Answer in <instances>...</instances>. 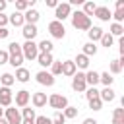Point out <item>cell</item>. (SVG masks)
I'll use <instances>...</instances> for the list:
<instances>
[{"mask_svg":"<svg viewBox=\"0 0 124 124\" xmlns=\"http://www.w3.org/2000/svg\"><path fill=\"white\" fill-rule=\"evenodd\" d=\"M85 83H87L89 87H95V85L99 83V74H97L95 70H89V72H85Z\"/></svg>","mask_w":124,"mask_h":124,"instance_id":"obj_23","label":"cell"},{"mask_svg":"<svg viewBox=\"0 0 124 124\" xmlns=\"http://www.w3.org/2000/svg\"><path fill=\"white\" fill-rule=\"evenodd\" d=\"M112 81H114V78H112L108 72H105V74H99V83H103L105 87H110V85H112Z\"/></svg>","mask_w":124,"mask_h":124,"instance_id":"obj_28","label":"cell"},{"mask_svg":"<svg viewBox=\"0 0 124 124\" xmlns=\"http://www.w3.org/2000/svg\"><path fill=\"white\" fill-rule=\"evenodd\" d=\"M122 68H124V58H116V60H110V64H108L110 76H116V74H120V72H122Z\"/></svg>","mask_w":124,"mask_h":124,"instance_id":"obj_17","label":"cell"},{"mask_svg":"<svg viewBox=\"0 0 124 124\" xmlns=\"http://www.w3.org/2000/svg\"><path fill=\"white\" fill-rule=\"evenodd\" d=\"M114 89L112 87H105L103 91H99V99H101V103H112L114 101Z\"/></svg>","mask_w":124,"mask_h":124,"instance_id":"obj_14","label":"cell"},{"mask_svg":"<svg viewBox=\"0 0 124 124\" xmlns=\"http://www.w3.org/2000/svg\"><path fill=\"white\" fill-rule=\"evenodd\" d=\"M8 64H12L14 68H21V64H23L21 45H19V43H16V41L8 45Z\"/></svg>","mask_w":124,"mask_h":124,"instance_id":"obj_1","label":"cell"},{"mask_svg":"<svg viewBox=\"0 0 124 124\" xmlns=\"http://www.w3.org/2000/svg\"><path fill=\"white\" fill-rule=\"evenodd\" d=\"M74 64H76V68L87 70V68H89V58H87L85 54H78V56H76V60H74Z\"/></svg>","mask_w":124,"mask_h":124,"instance_id":"obj_24","label":"cell"},{"mask_svg":"<svg viewBox=\"0 0 124 124\" xmlns=\"http://www.w3.org/2000/svg\"><path fill=\"white\" fill-rule=\"evenodd\" d=\"M56 12H54V16H56V21H64L66 17H70L72 16V6L68 4V2H62V4H58L56 8H54Z\"/></svg>","mask_w":124,"mask_h":124,"instance_id":"obj_6","label":"cell"},{"mask_svg":"<svg viewBox=\"0 0 124 124\" xmlns=\"http://www.w3.org/2000/svg\"><path fill=\"white\" fill-rule=\"evenodd\" d=\"M21 33H23L25 41H33V39L37 37V33H39V31H37V25H29V23H25Z\"/></svg>","mask_w":124,"mask_h":124,"instance_id":"obj_15","label":"cell"},{"mask_svg":"<svg viewBox=\"0 0 124 124\" xmlns=\"http://www.w3.org/2000/svg\"><path fill=\"white\" fill-rule=\"evenodd\" d=\"M83 124H99V122H97L95 118H85V120H83Z\"/></svg>","mask_w":124,"mask_h":124,"instance_id":"obj_48","label":"cell"},{"mask_svg":"<svg viewBox=\"0 0 124 124\" xmlns=\"http://www.w3.org/2000/svg\"><path fill=\"white\" fill-rule=\"evenodd\" d=\"M89 103V108H93V110H101L103 108V103H101V99L97 97V99H91V101H87Z\"/></svg>","mask_w":124,"mask_h":124,"instance_id":"obj_38","label":"cell"},{"mask_svg":"<svg viewBox=\"0 0 124 124\" xmlns=\"http://www.w3.org/2000/svg\"><path fill=\"white\" fill-rule=\"evenodd\" d=\"M62 114H64V118H76L78 116V107H66L64 110H62Z\"/></svg>","mask_w":124,"mask_h":124,"instance_id":"obj_34","label":"cell"},{"mask_svg":"<svg viewBox=\"0 0 124 124\" xmlns=\"http://www.w3.org/2000/svg\"><path fill=\"white\" fill-rule=\"evenodd\" d=\"M48 31H50V35H52L54 39H64V35H66L64 23H60V21H56V19L48 23Z\"/></svg>","mask_w":124,"mask_h":124,"instance_id":"obj_7","label":"cell"},{"mask_svg":"<svg viewBox=\"0 0 124 124\" xmlns=\"http://www.w3.org/2000/svg\"><path fill=\"white\" fill-rule=\"evenodd\" d=\"M70 17H72V25H74L78 31H89V29H91V19H89L81 10H76Z\"/></svg>","mask_w":124,"mask_h":124,"instance_id":"obj_2","label":"cell"},{"mask_svg":"<svg viewBox=\"0 0 124 124\" xmlns=\"http://www.w3.org/2000/svg\"><path fill=\"white\" fill-rule=\"evenodd\" d=\"M2 116H4V108L0 107V118H2Z\"/></svg>","mask_w":124,"mask_h":124,"instance_id":"obj_51","label":"cell"},{"mask_svg":"<svg viewBox=\"0 0 124 124\" xmlns=\"http://www.w3.org/2000/svg\"><path fill=\"white\" fill-rule=\"evenodd\" d=\"M21 124H35V120H27V118H21Z\"/></svg>","mask_w":124,"mask_h":124,"instance_id":"obj_49","label":"cell"},{"mask_svg":"<svg viewBox=\"0 0 124 124\" xmlns=\"http://www.w3.org/2000/svg\"><path fill=\"white\" fill-rule=\"evenodd\" d=\"M95 8H97V4H95V2H83V10H81V12L89 17V16H93V14H95Z\"/></svg>","mask_w":124,"mask_h":124,"instance_id":"obj_30","label":"cell"},{"mask_svg":"<svg viewBox=\"0 0 124 124\" xmlns=\"http://www.w3.org/2000/svg\"><path fill=\"white\" fill-rule=\"evenodd\" d=\"M37 62H39L43 68H48V66L54 62V58H52V52H39V56H37Z\"/></svg>","mask_w":124,"mask_h":124,"instance_id":"obj_16","label":"cell"},{"mask_svg":"<svg viewBox=\"0 0 124 124\" xmlns=\"http://www.w3.org/2000/svg\"><path fill=\"white\" fill-rule=\"evenodd\" d=\"M8 21L14 25V27H23L25 25V19H23V14H19V12H14L10 17H8Z\"/></svg>","mask_w":124,"mask_h":124,"instance_id":"obj_21","label":"cell"},{"mask_svg":"<svg viewBox=\"0 0 124 124\" xmlns=\"http://www.w3.org/2000/svg\"><path fill=\"white\" fill-rule=\"evenodd\" d=\"M37 48H39V52H52V43L45 39V41H41L37 45Z\"/></svg>","mask_w":124,"mask_h":124,"instance_id":"obj_33","label":"cell"},{"mask_svg":"<svg viewBox=\"0 0 124 124\" xmlns=\"http://www.w3.org/2000/svg\"><path fill=\"white\" fill-rule=\"evenodd\" d=\"M17 81H21V83H25V81H29V78H31V74H29V70L27 68H16V76H14Z\"/></svg>","mask_w":124,"mask_h":124,"instance_id":"obj_22","label":"cell"},{"mask_svg":"<svg viewBox=\"0 0 124 124\" xmlns=\"http://www.w3.org/2000/svg\"><path fill=\"white\" fill-rule=\"evenodd\" d=\"M6 6H8V2H6V0H0V14H4Z\"/></svg>","mask_w":124,"mask_h":124,"instance_id":"obj_45","label":"cell"},{"mask_svg":"<svg viewBox=\"0 0 124 124\" xmlns=\"http://www.w3.org/2000/svg\"><path fill=\"white\" fill-rule=\"evenodd\" d=\"M29 10V0H16V12L23 14Z\"/></svg>","mask_w":124,"mask_h":124,"instance_id":"obj_32","label":"cell"},{"mask_svg":"<svg viewBox=\"0 0 124 124\" xmlns=\"http://www.w3.org/2000/svg\"><path fill=\"white\" fill-rule=\"evenodd\" d=\"M110 17H114V23H120V21H124V10H116Z\"/></svg>","mask_w":124,"mask_h":124,"instance_id":"obj_40","label":"cell"},{"mask_svg":"<svg viewBox=\"0 0 124 124\" xmlns=\"http://www.w3.org/2000/svg\"><path fill=\"white\" fill-rule=\"evenodd\" d=\"M35 124H52V120L48 116H37L35 118Z\"/></svg>","mask_w":124,"mask_h":124,"instance_id":"obj_41","label":"cell"},{"mask_svg":"<svg viewBox=\"0 0 124 124\" xmlns=\"http://www.w3.org/2000/svg\"><path fill=\"white\" fill-rule=\"evenodd\" d=\"M99 97V91H97V87H89V89H85V99L87 101H91V99H97Z\"/></svg>","mask_w":124,"mask_h":124,"instance_id":"obj_37","label":"cell"},{"mask_svg":"<svg viewBox=\"0 0 124 124\" xmlns=\"http://www.w3.org/2000/svg\"><path fill=\"white\" fill-rule=\"evenodd\" d=\"M46 103H48L52 108H56V112H62V110L68 107V99H66L64 95H60V93H52V95L46 99Z\"/></svg>","mask_w":124,"mask_h":124,"instance_id":"obj_4","label":"cell"},{"mask_svg":"<svg viewBox=\"0 0 124 124\" xmlns=\"http://www.w3.org/2000/svg\"><path fill=\"white\" fill-rule=\"evenodd\" d=\"M76 64H74V60H66V62H62V74L64 76H68V78H74V74H76Z\"/></svg>","mask_w":124,"mask_h":124,"instance_id":"obj_20","label":"cell"},{"mask_svg":"<svg viewBox=\"0 0 124 124\" xmlns=\"http://www.w3.org/2000/svg\"><path fill=\"white\" fill-rule=\"evenodd\" d=\"M21 54H23V58H27V60H37V56H39L37 43H35V41H25V43L21 45Z\"/></svg>","mask_w":124,"mask_h":124,"instance_id":"obj_3","label":"cell"},{"mask_svg":"<svg viewBox=\"0 0 124 124\" xmlns=\"http://www.w3.org/2000/svg\"><path fill=\"white\" fill-rule=\"evenodd\" d=\"M0 124H8V120H6L4 116H2V118H0Z\"/></svg>","mask_w":124,"mask_h":124,"instance_id":"obj_50","label":"cell"},{"mask_svg":"<svg viewBox=\"0 0 124 124\" xmlns=\"http://www.w3.org/2000/svg\"><path fill=\"white\" fill-rule=\"evenodd\" d=\"M39 17H41V14H39L37 10H33V8H29V10L23 14V19H25V23H29V25H35V23L39 21Z\"/></svg>","mask_w":124,"mask_h":124,"instance_id":"obj_13","label":"cell"},{"mask_svg":"<svg viewBox=\"0 0 124 124\" xmlns=\"http://www.w3.org/2000/svg\"><path fill=\"white\" fill-rule=\"evenodd\" d=\"M72 89L78 91V93H85V89H87V83H85V72H78V74H74Z\"/></svg>","mask_w":124,"mask_h":124,"instance_id":"obj_5","label":"cell"},{"mask_svg":"<svg viewBox=\"0 0 124 124\" xmlns=\"http://www.w3.org/2000/svg\"><path fill=\"white\" fill-rule=\"evenodd\" d=\"M6 23H8V16L0 14V27H6Z\"/></svg>","mask_w":124,"mask_h":124,"instance_id":"obj_44","label":"cell"},{"mask_svg":"<svg viewBox=\"0 0 124 124\" xmlns=\"http://www.w3.org/2000/svg\"><path fill=\"white\" fill-rule=\"evenodd\" d=\"M116 10H124V0H116Z\"/></svg>","mask_w":124,"mask_h":124,"instance_id":"obj_47","label":"cell"},{"mask_svg":"<svg viewBox=\"0 0 124 124\" xmlns=\"http://www.w3.org/2000/svg\"><path fill=\"white\" fill-rule=\"evenodd\" d=\"M8 35H10V31H8L6 27H0V39H6Z\"/></svg>","mask_w":124,"mask_h":124,"instance_id":"obj_43","label":"cell"},{"mask_svg":"<svg viewBox=\"0 0 124 124\" xmlns=\"http://www.w3.org/2000/svg\"><path fill=\"white\" fill-rule=\"evenodd\" d=\"M103 29L101 27H97V25H91V29L87 31V35H89V43H95V41H101V37H103Z\"/></svg>","mask_w":124,"mask_h":124,"instance_id":"obj_19","label":"cell"},{"mask_svg":"<svg viewBox=\"0 0 124 124\" xmlns=\"http://www.w3.org/2000/svg\"><path fill=\"white\" fill-rule=\"evenodd\" d=\"M10 105H12V89L0 87V107H10Z\"/></svg>","mask_w":124,"mask_h":124,"instance_id":"obj_11","label":"cell"},{"mask_svg":"<svg viewBox=\"0 0 124 124\" xmlns=\"http://www.w3.org/2000/svg\"><path fill=\"white\" fill-rule=\"evenodd\" d=\"M110 35H112V37H122V35H124L122 23H110Z\"/></svg>","mask_w":124,"mask_h":124,"instance_id":"obj_29","label":"cell"},{"mask_svg":"<svg viewBox=\"0 0 124 124\" xmlns=\"http://www.w3.org/2000/svg\"><path fill=\"white\" fill-rule=\"evenodd\" d=\"M50 120H52V124H64V122H66V118H64L62 112H54V116H52Z\"/></svg>","mask_w":124,"mask_h":124,"instance_id":"obj_39","label":"cell"},{"mask_svg":"<svg viewBox=\"0 0 124 124\" xmlns=\"http://www.w3.org/2000/svg\"><path fill=\"white\" fill-rule=\"evenodd\" d=\"M29 99H31V93H29V91H25V89H21V91H17V93H16V105H17V107H21V108H25V107H27Z\"/></svg>","mask_w":124,"mask_h":124,"instance_id":"obj_10","label":"cell"},{"mask_svg":"<svg viewBox=\"0 0 124 124\" xmlns=\"http://www.w3.org/2000/svg\"><path fill=\"white\" fill-rule=\"evenodd\" d=\"M112 43H114V37H112L110 33H103V37H101V45H103L105 48H110Z\"/></svg>","mask_w":124,"mask_h":124,"instance_id":"obj_31","label":"cell"},{"mask_svg":"<svg viewBox=\"0 0 124 124\" xmlns=\"http://www.w3.org/2000/svg\"><path fill=\"white\" fill-rule=\"evenodd\" d=\"M21 118H27V120H35V118H37V114H35V108H29V107H25V108L21 110Z\"/></svg>","mask_w":124,"mask_h":124,"instance_id":"obj_35","label":"cell"},{"mask_svg":"<svg viewBox=\"0 0 124 124\" xmlns=\"http://www.w3.org/2000/svg\"><path fill=\"white\" fill-rule=\"evenodd\" d=\"M4 118L8 120V124H21V112L14 107V108H4Z\"/></svg>","mask_w":124,"mask_h":124,"instance_id":"obj_9","label":"cell"},{"mask_svg":"<svg viewBox=\"0 0 124 124\" xmlns=\"http://www.w3.org/2000/svg\"><path fill=\"white\" fill-rule=\"evenodd\" d=\"M35 79H37V83H41V85H46V87H52V85H54V76H52L50 72H46V70H41V72H37Z\"/></svg>","mask_w":124,"mask_h":124,"instance_id":"obj_8","label":"cell"},{"mask_svg":"<svg viewBox=\"0 0 124 124\" xmlns=\"http://www.w3.org/2000/svg\"><path fill=\"white\" fill-rule=\"evenodd\" d=\"M8 64V50H0V66Z\"/></svg>","mask_w":124,"mask_h":124,"instance_id":"obj_42","label":"cell"},{"mask_svg":"<svg viewBox=\"0 0 124 124\" xmlns=\"http://www.w3.org/2000/svg\"><path fill=\"white\" fill-rule=\"evenodd\" d=\"M31 103L35 108H41L46 105V93H33L31 95Z\"/></svg>","mask_w":124,"mask_h":124,"instance_id":"obj_18","label":"cell"},{"mask_svg":"<svg viewBox=\"0 0 124 124\" xmlns=\"http://www.w3.org/2000/svg\"><path fill=\"white\" fill-rule=\"evenodd\" d=\"M112 124H124V108L112 110Z\"/></svg>","mask_w":124,"mask_h":124,"instance_id":"obj_25","label":"cell"},{"mask_svg":"<svg viewBox=\"0 0 124 124\" xmlns=\"http://www.w3.org/2000/svg\"><path fill=\"white\" fill-rule=\"evenodd\" d=\"M14 81H16V78H14L12 74H8V72L0 76V83H2V87H12Z\"/></svg>","mask_w":124,"mask_h":124,"instance_id":"obj_27","label":"cell"},{"mask_svg":"<svg viewBox=\"0 0 124 124\" xmlns=\"http://www.w3.org/2000/svg\"><path fill=\"white\" fill-rule=\"evenodd\" d=\"M93 16H95V17H99L101 21H108L112 14H110V10H108L107 6H97V8H95V14H93Z\"/></svg>","mask_w":124,"mask_h":124,"instance_id":"obj_12","label":"cell"},{"mask_svg":"<svg viewBox=\"0 0 124 124\" xmlns=\"http://www.w3.org/2000/svg\"><path fill=\"white\" fill-rule=\"evenodd\" d=\"M46 6H50V8H56V6H58V2H56V0H46Z\"/></svg>","mask_w":124,"mask_h":124,"instance_id":"obj_46","label":"cell"},{"mask_svg":"<svg viewBox=\"0 0 124 124\" xmlns=\"http://www.w3.org/2000/svg\"><path fill=\"white\" fill-rule=\"evenodd\" d=\"M81 54H85L87 58H89V56H95V54H97V46H95V43H85Z\"/></svg>","mask_w":124,"mask_h":124,"instance_id":"obj_26","label":"cell"},{"mask_svg":"<svg viewBox=\"0 0 124 124\" xmlns=\"http://www.w3.org/2000/svg\"><path fill=\"white\" fill-rule=\"evenodd\" d=\"M50 74H52V76H60V74H62V62H56V60H54V62L50 64Z\"/></svg>","mask_w":124,"mask_h":124,"instance_id":"obj_36","label":"cell"}]
</instances>
